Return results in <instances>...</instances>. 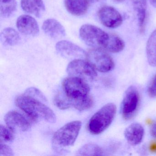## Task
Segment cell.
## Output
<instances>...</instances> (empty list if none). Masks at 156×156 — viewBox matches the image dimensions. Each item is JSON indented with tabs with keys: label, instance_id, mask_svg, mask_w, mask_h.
Wrapping results in <instances>:
<instances>
[{
	"label": "cell",
	"instance_id": "obj_23",
	"mask_svg": "<svg viewBox=\"0 0 156 156\" xmlns=\"http://www.w3.org/2000/svg\"><path fill=\"white\" fill-rule=\"evenodd\" d=\"M103 151L101 148L97 145L92 143L85 145L79 149L76 155L78 156H101Z\"/></svg>",
	"mask_w": 156,
	"mask_h": 156
},
{
	"label": "cell",
	"instance_id": "obj_12",
	"mask_svg": "<svg viewBox=\"0 0 156 156\" xmlns=\"http://www.w3.org/2000/svg\"><path fill=\"white\" fill-rule=\"evenodd\" d=\"M16 25L19 31L24 35L33 37L37 36L40 32L38 23L30 15L20 16L17 20Z\"/></svg>",
	"mask_w": 156,
	"mask_h": 156
},
{
	"label": "cell",
	"instance_id": "obj_8",
	"mask_svg": "<svg viewBox=\"0 0 156 156\" xmlns=\"http://www.w3.org/2000/svg\"><path fill=\"white\" fill-rule=\"evenodd\" d=\"M65 94L70 98H76L89 94L90 87L84 80L78 77L65 78L62 82Z\"/></svg>",
	"mask_w": 156,
	"mask_h": 156
},
{
	"label": "cell",
	"instance_id": "obj_13",
	"mask_svg": "<svg viewBox=\"0 0 156 156\" xmlns=\"http://www.w3.org/2000/svg\"><path fill=\"white\" fill-rule=\"evenodd\" d=\"M42 30L47 36L52 39H61L66 35L63 26L55 19L46 20L43 23Z\"/></svg>",
	"mask_w": 156,
	"mask_h": 156
},
{
	"label": "cell",
	"instance_id": "obj_5",
	"mask_svg": "<svg viewBox=\"0 0 156 156\" xmlns=\"http://www.w3.org/2000/svg\"><path fill=\"white\" fill-rule=\"evenodd\" d=\"M87 61L96 70L101 73H107L115 66L112 57L106 51L100 48H93L87 53Z\"/></svg>",
	"mask_w": 156,
	"mask_h": 156
},
{
	"label": "cell",
	"instance_id": "obj_15",
	"mask_svg": "<svg viewBox=\"0 0 156 156\" xmlns=\"http://www.w3.org/2000/svg\"><path fill=\"white\" fill-rule=\"evenodd\" d=\"M21 6L25 12L37 18L41 17L45 10L43 0H21Z\"/></svg>",
	"mask_w": 156,
	"mask_h": 156
},
{
	"label": "cell",
	"instance_id": "obj_33",
	"mask_svg": "<svg viewBox=\"0 0 156 156\" xmlns=\"http://www.w3.org/2000/svg\"><path fill=\"white\" fill-rule=\"evenodd\" d=\"M114 1L117 2H121L124 1V0H114Z\"/></svg>",
	"mask_w": 156,
	"mask_h": 156
},
{
	"label": "cell",
	"instance_id": "obj_22",
	"mask_svg": "<svg viewBox=\"0 0 156 156\" xmlns=\"http://www.w3.org/2000/svg\"><path fill=\"white\" fill-rule=\"evenodd\" d=\"M17 8L16 0H0V14L3 18L10 17Z\"/></svg>",
	"mask_w": 156,
	"mask_h": 156
},
{
	"label": "cell",
	"instance_id": "obj_4",
	"mask_svg": "<svg viewBox=\"0 0 156 156\" xmlns=\"http://www.w3.org/2000/svg\"><path fill=\"white\" fill-rule=\"evenodd\" d=\"M79 34L82 41L88 46L104 50L109 34L91 24H84L80 28Z\"/></svg>",
	"mask_w": 156,
	"mask_h": 156
},
{
	"label": "cell",
	"instance_id": "obj_24",
	"mask_svg": "<svg viewBox=\"0 0 156 156\" xmlns=\"http://www.w3.org/2000/svg\"><path fill=\"white\" fill-rule=\"evenodd\" d=\"M54 102L55 106L60 109L64 110L70 108L68 97L65 93L56 94L55 97Z\"/></svg>",
	"mask_w": 156,
	"mask_h": 156
},
{
	"label": "cell",
	"instance_id": "obj_21",
	"mask_svg": "<svg viewBox=\"0 0 156 156\" xmlns=\"http://www.w3.org/2000/svg\"><path fill=\"white\" fill-rule=\"evenodd\" d=\"M146 51L150 65L156 66V30L151 34L148 40Z\"/></svg>",
	"mask_w": 156,
	"mask_h": 156
},
{
	"label": "cell",
	"instance_id": "obj_27",
	"mask_svg": "<svg viewBox=\"0 0 156 156\" xmlns=\"http://www.w3.org/2000/svg\"><path fill=\"white\" fill-rule=\"evenodd\" d=\"M13 156V151L10 147L4 143H0V156Z\"/></svg>",
	"mask_w": 156,
	"mask_h": 156
},
{
	"label": "cell",
	"instance_id": "obj_9",
	"mask_svg": "<svg viewBox=\"0 0 156 156\" xmlns=\"http://www.w3.org/2000/svg\"><path fill=\"white\" fill-rule=\"evenodd\" d=\"M98 17L101 23L108 28H118L123 23L121 14L116 9L111 6L102 7L98 11Z\"/></svg>",
	"mask_w": 156,
	"mask_h": 156
},
{
	"label": "cell",
	"instance_id": "obj_16",
	"mask_svg": "<svg viewBox=\"0 0 156 156\" xmlns=\"http://www.w3.org/2000/svg\"><path fill=\"white\" fill-rule=\"evenodd\" d=\"M89 0H64L66 10L72 15L82 16L88 10Z\"/></svg>",
	"mask_w": 156,
	"mask_h": 156
},
{
	"label": "cell",
	"instance_id": "obj_32",
	"mask_svg": "<svg viewBox=\"0 0 156 156\" xmlns=\"http://www.w3.org/2000/svg\"><path fill=\"white\" fill-rule=\"evenodd\" d=\"M89 1L93 2H99L100 1H103V0H89Z\"/></svg>",
	"mask_w": 156,
	"mask_h": 156
},
{
	"label": "cell",
	"instance_id": "obj_7",
	"mask_svg": "<svg viewBox=\"0 0 156 156\" xmlns=\"http://www.w3.org/2000/svg\"><path fill=\"white\" fill-rule=\"evenodd\" d=\"M139 101L137 90L134 87H129L126 91L121 105V115L125 120H129L135 115Z\"/></svg>",
	"mask_w": 156,
	"mask_h": 156
},
{
	"label": "cell",
	"instance_id": "obj_19",
	"mask_svg": "<svg viewBox=\"0 0 156 156\" xmlns=\"http://www.w3.org/2000/svg\"><path fill=\"white\" fill-rule=\"evenodd\" d=\"M2 42L6 45H16L20 41V36L19 33L13 28H7L2 32L0 35Z\"/></svg>",
	"mask_w": 156,
	"mask_h": 156
},
{
	"label": "cell",
	"instance_id": "obj_31",
	"mask_svg": "<svg viewBox=\"0 0 156 156\" xmlns=\"http://www.w3.org/2000/svg\"><path fill=\"white\" fill-rule=\"evenodd\" d=\"M149 1L151 5L156 8V0H149Z\"/></svg>",
	"mask_w": 156,
	"mask_h": 156
},
{
	"label": "cell",
	"instance_id": "obj_29",
	"mask_svg": "<svg viewBox=\"0 0 156 156\" xmlns=\"http://www.w3.org/2000/svg\"><path fill=\"white\" fill-rule=\"evenodd\" d=\"M150 133L152 137L156 138V120L152 124L151 127Z\"/></svg>",
	"mask_w": 156,
	"mask_h": 156
},
{
	"label": "cell",
	"instance_id": "obj_26",
	"mask_svg": "<svg viewBox=\"0 0 156 156\" xmlns=\"http://www.w3.org/2000/svg\"><path fill=\"white\" fill-rule=\"evenodd\" d=\"M25 94L36 98L40 100H43L44 101L45 99V97L43 95V94H41V91L34 87L29 88L25 92Z\"/></svg>",
	"mask_w": 156,
	"mask_h": 156
},
{
	"label": "cell",
	"instance_id": "obj_30",
	"mask_svg": "<svg viewBox=\"0 0 156 156\" xmlns=\"http://www.w3.org/2000/svg\"><path fill=\"white\" fill-rule=\"evenodd\" d=\"M150 150L152 152H156V141H153L151 144Z\"/></svg>",
	"mask_w": 156,
	"mask_h": 156
},
{
	"label": "cell",
	"instance_id": "obj_3",
	"mask_svg": "<svg viewBox=\"0 0 156 156\" xmlns=\"http://www.w3.org/2000/svg\"><path fill=\"white\" fill-rule=\"evenodd\" d=\"M116 113V107L113 103L104 105L93 116L88 123V130L93 135L104 132L111 125Z\"/></svg>",
	"mask_w": 156,
	"mask_h": 156
},
{
	"label": "cell",
	"instance_id": "obj_28",
	"mask_svg": "<svg viewBox=\"0 0 156 156\" xmlns=\"http://www.w3.org/2000/svg\"><path fill=\"white\" fill-rule=\"evenodd\" d=\"M147 93L151 97H156V74L154 76L149 85Z\"/></svg>",
	"mask_w": 156,
	"mask_h": 156
},
{
	"label": "cell",
	"instance_id": "obj_20",
	"mask_svg": "<svg viewBox=\"0 0 156 156\" xmlns=\"http://www.w3.org/2000/svg\"><path fill=\"white\" fill-rule=\"evenodd\" d=\"M124 41L115 34H109L107 41L104 48V50L111 53L119 52L125 48Z\"/></svg>",
	"mask_w": 156,
	"mask_h": 156
},
{
	"label": "cell",
	"instance_id": "obj_2",
	"mask_svg": "<svg viewBox=\"0 0 156 156\" xmlns=\"http://www.w3.org/2000/svg\"><path fill=\"white\" fill-rule=\"evenodd\" d=\"M82 126L80 121H74L66 124L55 132L52 139L53 148L58 152L62 151L74 144Z\"/></svg>",
	"mask_w": 156,
	"mask_h": 156
},
{
	"label": "cell",
	"instance_id": "obj_6",
	"mask_svg": "<svg viewBox=\"0 0 156 156\" xmlns=\"http://www.w3.org/2000/svg\"><path fill=\"white\" fill-rule=\"evenodd\" d=\"M67 72L69 76L78 77L86 82L93 81L97 76L95 68L87 61L81 59L72 61L67 66Z\"/></svg>",
	"mask_w": 156,
	"mask_h": 156
},
{
	"label": "cell",
	"instance_id": "obj_25",
	"mask_svg": "<svg viewBox=\"0 0 156 156\" xmlns=\"http://www.w3.org/2000/svg\"><path fill=\"white\" fill-rule=\"evenodd\" d=\"M14 132L8 126L1 125L0 126V141L1 142H11L14 139Z\"/></svg>",
	"mask_w": 156,
	"mask_h": 156
},
{
	"label": "cell",
	"instance_id": "obj_17",
	"mask_svg": "<svg viewBox=\"0 0 156 156\" xmlns=\"http://www.w3.org/2000/svg\"><path fill=\"white\" fill-rule=\"evenodd\" d=\"M134 10L136 14L140 33H143L145 28L147 12V0H131Z\"/></svg>",
	"mask_w": 156,
	"mask_h": 156
},
{
	"label": "cell",
	"instance_id": "obj_14",
	"mask_svg": "<svg viewBox=\"0 0 156 156\" xmlns=\"http://www.w3.org/2000/svg\"><path fill=\"white\" fill-rule=\"evenodd\" d=\"M144 129L140 124L134 123L126 129L124 133L125 138L129 143L132 146L138 145L144 136Z\"/></svg>",
	"mask_w": 156,
	"mask_h": 156
},
{
	"label": "cell",
	"instance_id": "obj_1",
	"mask_svg": "<svg viewBox=\"0 0 156 156\" xmlns=\"http://www.w3.org/2000/svg\"><path fill=\"white\" fill-rule=\"evenodd\" d=\"M15 104L34 121L43 120L51 123L56 121L53 111L36 98L24 94L16 98Z\"/></svg>",
	"mask_w": 156,
	"mask_h": 156
},
{
	"label": "cell",
	"instance_id": "obj_18",
	"mask_svg": "<svg viewBox=\"0 0 156 156\" xmlns=\"http://www.w3.org/2000/svg\"><path fill=\"white\" fill-rule=\"evenodd\" d=\"M68 97L70 107H74L80 111L91 108L94 103L93 98L89 94L76 98Z\"/></svg>",
	"mask_w": 156,
	"mask_h": 156
},
{
	"label": "cell",
	"instance_id": "obj_11",
	"mask_svg": "<svg viewBox=\"0 0 156 156\" xmlns=\"http://www.w3.org/2000/svg\"><path fill=\"white\" fill-rule=\"evenodd\" d=\"M7 126L13 132H24L31 126L30 121L24 115L16 111L8 112L4 117Z\"/></svg>",
	"mask_w": 156,
	"mask_h": 156
},
{
	"label": "cell",
	"instance_id": "obj_10",
	"mask_svg": "<svg viewBox=\"0 0 156 156\" xmlns=\"http://www.w3.org/2000/svg\"><path fill=\"white\" fill-rule=\"evenodd\" d=\"M55 48L58 53L66 59L75 60L86 57L87 52L83 49L69 41L58 42Z\"/></svg>",
	"mask_w": 156,
	"mask_h": 156
}]
</instances>
